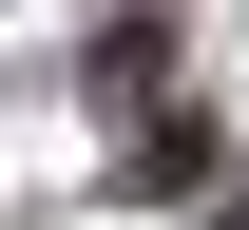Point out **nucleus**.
<instances>
[{
	"mask_svg": "<svg viewBox=\"0 0 249 230\" xmlns=\"http://www.w3.org/2000/svg\"><path fill=\"white\" fill-rule=\"evenodd\" d=\"M211 230H249V211H211Z\"/></svg>",
	"mask_w": 249,
	"mask_h": 230,
	"instance_id": "1",
	"label": "nucleus"
}]
</instances>
